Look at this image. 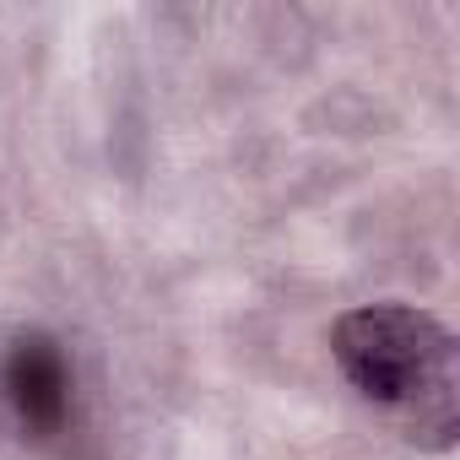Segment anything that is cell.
I'll return each instance as SVG.
<instances>
[{
  "label": "cell",
  "instance_id": "obj_2",
  "mask_svg": "<svg viewBox=\"0 0 460 460\" xmlns=\"http://www.w3.org/2000/svg\"><path fill=\"white\" fill-rule=\"evenodd\" d=\"M6 401L17 406V417L28 428H60L66 406H71V374L66 358L55 352V341L44 336H22L6 358Z\"/></svg>",
  "mask_w": 460,
  "mask_h": 460
},
{
  "label": "cell",
  "instance_id": "obj_1",
  "mask_svg": "<svg viewBox=\"0 0 460 460\" xmlns=\"http://www.w3.org/2000/svg\"><path fill=\"white\" fill-rule=\"evenodd\" d=\"M336 358L347 379L406 417H417V433H433V444L449 438L455 406H449V331L417 309L374 304L336 325Z\"/></svg>",
  "mask_w": 460,
  "mask_h": 460
}]
</instances>
